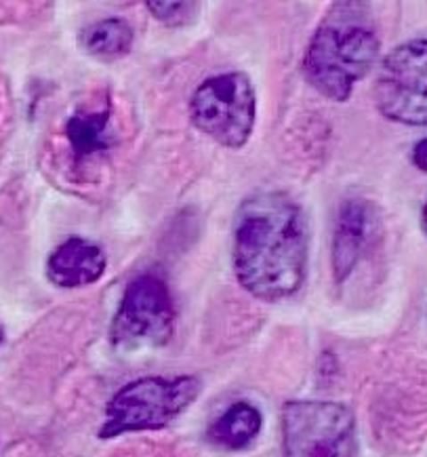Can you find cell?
I'll return each instance as SVG.
<instances>
[{"instance_id": "6da1fadb", "label": "cell", "mask_w": 427, "mask_h": 457, "mask_svg": "<svg viewBox=\"0 0 427 457\" xmlns=\"http://www.w3.org/2000/svg\"><path fill=\"white\" fill-rule=\"evenodd\" d=\"M232 268L244 291L261 302L297 295L308 278L306 211L284 192H261L240 204L232 228Z\"/></svg>"}, {"instance_id": "7a4b0ae2", "label": "cell", "mask_w": 427, "mask_h": 457, "mask_svg": "<svg viewBox=\"0 0 427 457\" xmlns=\"http://www.w3.org/2000/svg\"><path fill=\"white\" fill-rule=\"evenodd\" d=\"M382 53V40L365 3H335L309 38L303 76L320 96L343 104L371 72Z\"/></svg>"}, {"instance_id": "3957f363", "label": "cell", "mask_w": 427, "mask_h": 457, "mask_svg": "<svg viewBox=\"0 0 427 457\" xmlns=\"http://www.w3.org/2000/svg\"><path fill=\"white\" fill-rule=\"evenodd\" d=\"M201 379L194 375L179 378H142L122 386L105 407L102 438H116L127 432L160 430L179 418L201 395Z\"/></svg>"}, {"instance_id": "277c9868", "label": "cell", "mask_w": 427, "mask_h": 457, "mask_svg": "<svg viewBox=\"0 0 427 457\" xmlns=\"http://www.w3.org/2000/svg\"><path fill=\"white\" fill-rule=\"evenodd\" d=\"M190 120L215 144L240 150L257 122V91L244 72H221L204 79L190 97Z\"/></svg>"}, {"instance_id": "5b68a950", "label": "cell", "mask_w": 427, "mask_h": 457, "mask_svg": "<svg viewBox=\"0 0 427 457\" xmlns=\"http://www.w3.org/2000/svg\"><path fill=\"white\" fill-rule=\"evenodd\" d=\"M177 308L168 283L156 272L137 274L122 293L110 339L120 353L160 348L173 337Z\"/></svg>"}, {"instance_id": "8992f818", "label": "cell", "mask_w": 427, "mask_h": 457, "mask_svg": "<svg viewBox=\"0 0 427 457\" xmlns=\"http://www.w3.org/2000/svg\"><path fill=\"white\" fill-rule=\"evenodd\" d=\"M284 457H354L356 418L343 403L291 401L283 409Z\"/></svg>"}, {"instance_id": "52a82bcc", "label": "cell", "mask_w": 427, "mask_h": 457, "mask_svg": "<svg viewBox=\"0 0 427 457\" xmlns=\"http://www.w3.org/2000/svg\"><path fill=\"white\" fill-rule=\"evenodd\" d=\"M373 96L383 119L427 127V38L406 40L383 57Z\"/></svg>"}, {"instance_id": "ba28073f", "label": "cell", "mask_w": 427, "mask_h": 457, "mask_svg": "<svg viewBox=\"0 0 427 457\" xmlns=\"http://www.w3.org/2000/svg\"><path fill=\"white\" fill-rule=\"evenodd\" d=\"M377 211L365 198L341 203L331 245V270L337 285L352 277L377 237Z\"/></svg>"}, {"instance_id": "9c48e42d", "label": "cell", "mask_w": 427, "mask_h": 457, "mask_svg": "<svg viewBox=\"0 0 427 457\" xmlns=\"http://www.w3.org/2000/svg\"><path fill=\"white\" fill-rule=\"evenodd\" d=\"M108 270V255L102 245L72 237L53 249L46 260V278L60 289H80L97 283Z\"/></svg>"}, {"instance_id": "30bf717a", "label": "cell", "mask_w": 427, "mask_h": 457, "mask_svg": "<svg viewBox=\"0 0 427 457\" xmlns=\"http://www.w3.org/2000/svg\"><path fill=\"white\" fill-rule=\"evenodd\" d=\"M66 139L76 162L91 161L112 150V110L110 105L97 110H80L66 120Z\"/></svg>"}, {"instance_id": "8fae6325", "label": "cell", "mask_w": 427, "mask_h": 457, "mask_svg": "<svg viewBox=\"0 0 427 457\" xmlns=\"http://www.w3.org/2000/svg\"><path fill=\"white\" fill-rule=\"evenodd\" d=\"M263 415L253 403L240 401L227 407L213 424L209 426L207 438L213 445L227 451H242L259 436Z\"/></svg>"}, {"instance_id": "7c38bea8", "label": "cell", "mask_w": 427, "mask_h": 457, "mask_svg": "<svg viewBox=\"0 0 427 457\" xmlns=\"http://www.w3.org/2000/svg\"><path fill=\"white\" fill-rule=\"evenodd\" d=\"M78 45L95 60L114 62L128 55L135 45V30L122 17H105L85 26L78 34Z\"/></svg>"}, {"instance_id": "4fadbf2b", "label": "cell", "mask_w": 427, "mask_h": 457, "mask_svg": "<svg viewBox=\"0 0 427 457\" xmlns=\"http://www.w3.org/2000/svg\"><path fill=\"white\" fill-rule=\"evenodd\" d=\"M145 9L150 11L158 23L167 28L190 26L198 17V11H201L196 3H156V0L145 3Z\"/></svg>"}, {"instance_id": "5bb4252c", "label": "cell", "mask_w": 427, "mask_h": 457, "mask_svg": "<svg viewBox=\"0 0 427 457\" xmlns=\"http://www.w3.org/2000/svg\"><path fill=\"white\" fill-rule=\"evenodd\" d=\"M411 161H413V165L419 169V171L427 173V137L419 139V142L413 145Z\"/></svg>"}, {"instance_id": "9a60e30c", "label": "cell", "mask_w": 427, "mask_h": 457, "mask_svg": "<svg viewBox=\"0 0 427 457\" xmlns=\"http://www.w3.org/2000/svg\"><path fill=\"white\" fill-rule=\"evenodd\" d=\"M421 226H423V232H425V238H427V203L423 207V213H421Z\"/></svg>"}, {"instance_id": "2e32d148", "label": "cell", "mask_w": 427, "mask_h": 457, "mask_svg": "<svg viewBox=\"0 0 427 457\" xmlns=\"http://www.w3.org/2000/svg\"><path fill=\"white\" fill-rule=\"evenodd\" d=\"M0 342H3V333H0Z\"/></svg>"}]
</instances>
